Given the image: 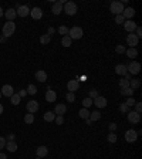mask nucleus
<instances>
[{"label": "nucleus", "instance_id": "nucleus-1", "mask_svg": "<svg viewBox=\"0 0 142 159\" xmlns=\"http://www.w3.org/2000/svg\"><path fill=\"white\" fill-rule=\"evenodd\" d=\"M1 31H3V36H4V37H10V36H13L14 31H16V24H14L13 21H6L4 26H3V29H1Z\"/></svg>", "mask_w": 142, "mask_h": 159}, {"label": "nucleus", "instance_id": "nucleus-2", "mask_svg": "<svg viewBox=\"0 0 142 159\" xmlns=\"http://www.w3.org/2000/svg\"><path fill=\"white\" fill-rule=\"evenodd\" d=\"M124 4L121 3V1H112L111 4H109V11L112 13V14H115V16H119V14H122V11H124Z\"/></svg>", "mask_w": 142, "mask_h": 159}, {"label": "nucleus", "instance_id": "nucleus-3", "mask_svg": "<svg viewBox=\"0 0 142 159\" xmlns=\"http://www.w3.org/2000/svg\"><path fill=\"white\" fill-rule=\"evenodd\" d=\"M82 34H84V30L81 29V27H71L68 29V37L71 40H80L82 37Z\"/></svg>", "mask_w": 142, "mask_h": 159}, {"label": "nucleus", "instance_id": "nucleus-4", "mask_svg": "<svg viewBox=\"0 0 142 159\" xmlns=\"http://www.w3.org/2000/svg\"><path fill=\"white\" fill-rule=\"evenodd\" d=\"M139 71H141V64L138 61H131L127 65V73L131 75H137V74H139Z\"/></svg>", "mask_w": 142, "mask_h": 159}, {"label": "nucleus", "instance_id": "nucleus-5", "mask_svg": "<svg viewBox=\"0 0 142 159\" xmlns=\"http://www.w3.org/2000/svg\"><path fill=\"white\" fill-rule=\"evenodd\" d=\"M77 10H78V7L74 1H66V4L63 6V11H66V14H68V16H74L77 13Z\"/></svg>", "mask_w": 142, "mask_h": 159}, {"label": "nucleus", "instance_id": "nucleus-6", "mask_svg": "<svg viewBox=\"0 0 142 159\" xmlns=\"http://www.w3.org/2000/svg\"><path fill=\"white\" fill-rule=\"evenodd\" d=\"M0 92H1V95H3V97L10 98V97L14 94V88H13L10 84H4V85L1 87V91H0Z\"/></svg>", "mask_w": 142, "mask_h": 159}, {"label": "nucleus", "instance_id": "nucleus-7", "mask_svg": "<svg viewBox=\"0 0 142 159\" xmlns=\"http://www.w3.org/2000/svg\"><path fill=\"white\" fill-rule=\"evenodd\" d=\"M138 43H139V39L134 33L127 36V44L129 45V48H135V45H138Z\"/></svg>", "mask_w": 142, "mask_h": 159}, {"label": "nucleus", "instance_id": "nucleus-8", "mask_svg": "<svg viewBox=\"0 0 142 159\" xmlns=\"http://www.w3.org/2000/svg\"><path fill=\"white\" fill-rule=\"evenodd\" d=\"M138 139V134H137V131H134V129H128L127 132H125V141L127 142H135Z\"/></svg>", "mask_w": 142, "mask_h": 159}, {"label": "nucleus", "instance_id": "nucleus-9", "mask_svg": "<svg viewBox=\"0 0 142 159\" xmlns=\"http://www.w3.org/2000/svg\"><path fill=\"white\" fill-rule=\"evenodd\" d=\"M92 104L97 107V108H105L107 107V98L102 95H98L97 98L92 100Z\"/></svg>", "mask_w": 142, "mask_h": 159}, {"label": "nucleus", "instance_id": "nucleus-10", "mask_svg": "<svg viewBox=\"0 0 142 159\" xmlns=\"http://www.w3.org/2000/svg\"><path fill=\"white\" fill-rule=\"evenodd\" d=\"M26 110L29 111V114H34L38 111V102L34 101V100H31V101H29L27 104H26Z\"/></svg>", "mask_w": 142, "mask_h": 159}, {"label": "nucleus", "instance_id": "nucleus-11", "mask_svg": "<svg viewBox=\"0 0 142 159\" xmlns=\"http://www.w3.org/2000/svg\"><path fill=\"white\" fill-rule=\"evenodd\" d=\"M16 13H17V16H20V17H27L29 14H30V7L29 6H20L19 9H16Z\"/></svg>", "mask_w": 142, "mask_h": 159}, {"label": "nucleus", "instance_id": "nucleus-12", "mask_svg": "<svg viewBox=\"0 0 142 159\" xmlns=\"http://www.w3.org/2000/svg\"><path fill=\"white\" fill-rule=\"evenodd\" d=\"M128 121H129L131 124H138V122L141 121V114H138V112H135V111H129V112H128Z\"/></svg>", "mask_w": 142, "mask_h": 159}, {"label": "nucleus", "instance_id": "nucleus-13", "mask_svg": "<svg viewBox=\"0 0 142 159\" xmlns=\"http://www.w3.org/2000/svg\"><path fill=\"white\" fill-rule=\"evenodd\" d=\"M137 23H134L132 20H127L125 23H124V29H125V31H128V33H134L135 30H137Z\"/></svg>", "mask_w": 142, "mask_h": 159}, {"label": "nucleus", "instance_id": "nucleus-14", "mask_svg": "<svg viewBox=\"0 0 142 159\" xmlns=\"http://www.w3.org/2000/svg\"><path fill=\"white\" fill-rule=\"evenodd\" d=\"M30 14H31V19L40 20V19L43 17V10H41L40 7H33V9L30 10Z\"/></svg>", "mask_w": 142, "mask_h": 159}, {"label": "nucleus", "instance_id": "nucleus-15", "mask_svg": "<svg viewBox=\"0 0 142 159\" xmlns=\"http://www.w3.org/2000/svg\"><path fill=\"white\" fill-rule=\"evenodd\" d=\"M4 16L7 19V21H13L16 17H17V13H16V9H7L4 11Z\"/></svg>", "mask_w": 142, "mask_h": 159}, {"label": "nucleus", "instance_id": "nucleus-16", "mask_svg": "<svg viewBox=\"0 0 142 159\" xmlns=\"http://www.w3.org/2000/svg\"><path fill=\"white\" fill-rule=\"evenodd\" d=\"M67 112V107H66V104H57L56 105V108H54V114L56 115H64Z\"/></svg>", "mask_w": 142, "mask_h": 159}, {"label": "nucleus", "instance_id": "nucleus-17", "mask_svg": "<svg viewBox=\"0 0 142 159\" xmlns=\"http://www.w3.org/2000/svg\"><path fill=\"white\" fill-rule=\"evenodd\" d=\"M122 16H124V19L131 20V19L135 16V10H134L132 7H125V9H124V11H122Z\"/></svg>", "mask_w": 142, "mask_h": 159}, {"label": "nucleus", "instance_id": "nucleus-18", "mask_svg": "<svg viewBox=\"0 0 142 159\" xmlns=\"http://www.w3.org/2000/svg\"><path fill=\"white\" fill-rule=\"evenodd\" d=\"M78 87H80V84H78L77 80H70V81L67 82V88H68L70 92H75V91L78 90Z\"/></svg>", "mask_w": 142, "mask_h": 159}, {"label": "nucleus", "instance_id": "nucleus-19", "mask_svg": "<svg viewBox=\"0 0 142 159\" xmlns=\"http://www.w3.org/2000/svg\"><path fill=\"white\" fill-rule=\"evenodd\" d=\"M51 11H53V14L58 16V14L63 11V4H61L60 1H54V3H53V7H51Z\"/></svg>", "mask_w": 142, "mask_h": 159}, {"label": "nucleus", "instance_id": "nucleus-20", "mask_svg": "<svg viewBox=\"0 0 142 159\" xmlns=\"http://www.w3.org/2000/svg\"><path fill=\"white\" fill-rule=\"evenodd\" d=\"M56 100H57V92L53 91V90H48L46 92V101L47 102H54Z\"/></svg>", "mask_w": 142, "mask_h": 159}, {"label": "nucleus", "instance_id": "nucleus-21", "mask_svg": "<svg viewBox=\"0 0 142 159\" xmlns=\"http://www.w3.org/2000/svg\"><path fill=\"white\" fill-rule=\"evenodd\" d=\"M36 154H37V158H44V156H47V154H48V149H47V146H38L37 149H36Z\"/></svg>", "mask_w": 142, "mask_h": 159}, {"label": "nucleus", "instance_id": "nucleus-22", "mask_svg": "<svg viewBox=\"0 0 142 159\" xmlns=\"http://www.w3.org/2000/svg\"><path fill=\"white\" fill-rule=\"evenodd\" d=\"M36 80H37L38 82H46V81H47V73L43 71V70L37 71V73H36Z\"/></svg>", "mask_w": 142, "mask_h": 159}, {"label": "nucleus", "instance_id": "nucleus-23", "mask_svg": "<svg viewBox=\"0 0 142 159\" xmlns=\"http://www.w3.org/2000/svg\"><path fill=\"white\" fill-rule=\"evenodd\" d=\"M115 73H117L118 75L124 77V75L127 74V65H124V64H118V65L115 67Z\"/></svg>", "mask_w": 142, "mask_h": 159}, {"label": "nucleus", "instance_id": "nucleus-24", "mask_svg": "<svg viewBox=\"0 0 142 159\" xmlns=\"http://www.w3.org/2000/svg\"><path fill=\"white\" fill-rule=\"evenodd\" d=\"M4 148H6L9 152H16V151H17V144H16L14 141H7Z\"/></svg>", "mask_w": 142, "mask_h": 159}, {"label": "nucleus", "instance_id": "nucleus-25", "mask_svg": "<svg viewBox=\"0 0 142 159\" xmlns=\"http://www.w3.org/2000/svg\"><path fill=\"white\" fill-rule=\"evenodd\" d=\"M56 119V114L53 112V111H47L46 114H44V121L46 122H53Z\"/></svg>", "mask_w": 142, "mask_h": 159}, {"label": "nucleus", "instance_id": "nucleus-26", "mask_svg": "<svg viewBox=\"0 0 142 159\" xmlns=\"http://www.w3.org/2000/svg\"><path fill=\"white\" fill-rule=\"evenodd\" d=\"M125 54L128 55V58H135V57L138 55V50H137V48H128V50L125 51Z\"/></svg>", "mask_w": 142, "mask_h": 159}, {"label": "nucleus", "instance_id": "nucleus-27", "mask_svg": "<svg viewBox=\"0 0 142 159\" xmlns=\"http://www.w3.org/2000/svg\"><path fill=\"white\" fill-rule=\"evenodd\" d=\"M90 114H91V112H90L87 108H81V110H80V112H78V115H80L82 119H88V118H90Z\"/></svg>", "mask_w": 142, "mask_h": 159}, {"label": "nucleus", "instance_id": "nucleus-28", "mask_svg": "<svg viewBox=\"0 0 142 159\" xmlns=\"http://www.w3.org/2000/svg\"><path fill=\"white\" fill-rule=\"evenodd\" d=\"M20 100H21V97H20L19 94H16V92L10 97V101H11L13 105H19V104H20Z\"/></svg>", "mask_w": 142, "mask_h": 159}, {"label": "nucleus", "instance_id": "nucleus-29", "mask_svg": "<svg viewBox=\"0 0 142 159\" xmlns=\"http://www.w3.org/2000/svg\"><path fill=\"white\" fill-rule=\"evenodd\" d=\"M141 87V81L139 80H129V88L132 90H137Z\"/></svg>", "mask_w": 142, "mask_h": 159}, {"label": "nucleus", "instance_id": "nucleus-30", "mask_svg": "<svg viewBox=\"0 0 142 159\" xmlns=\"http://www.w3.org/2000/svg\"><path fill=\"white\" fill-rule=\"evenodd\" d=\"M117 139H118V138H117V134H115V132H109L108 136H107V141H108L109 144H115Z\"/></svg>", "mask_w": 142, "mask_h": 159}, {"label": "nucleus", "instance_id": "nucleus-31", "mask_svg": "<svg viewBox=\"0 0 142 159\" xmlns=\"http://www.w3.org/2000/svg\"><path fill=\"white\" fill-rule=\"evenodd\" d=\"M100 118H101V114H100V111H94V112H91V114H90V119H91V122H94V121H98Z\"/></svg>", "mask_w": 142, "mask_h": 159}, {"label": "nucleus", "instance_id": "nucleus-32", "mask_svg": "<svg viewBox=\"0 0 142 159\" xmlns=\"http://www.w3.org/2000/svg\"><path fill=\"white\" fill-rule=\"evenodd\" d=\"M27 94H30V95H34V94H37V87H36L34 84H30L29 87H27Z\"/></svg>", "mask_w": 142, "mask_h": 159}, {"label": "nucleus", "instance_id": "nucleus-33", "mask_svg": "<svg viewBox=\"0 0 142 159\" xmlns=\"http://www.w3.org/2000/svg\"><path fill=\"white\" fill-rule=\"evenodd\" d=\"M24 122H26V124H29V125H31V124L34 122V114H26V117H24Z\"/></svg>", "mask_w": 142, "mask_h": 159}, {"label": "nucleus", "instance_id": "nucleus-34", "mask_svg": "<svg viewBox=\"0 0 142 159\" xmlns=\"http://www.w3.org/2000/svg\"><path fill=\"white\" fill-rule=\"evenodd\" d=\"M121 94L125 95V97H132L134 95V90L132 88H125V90H121Z\"/></svg>", "mask_w": 142, "mask_h": 159}, {"label": "nucleus", "instance_id": "nucleus-35", "mask_svg": "<svg viewBox=\"0 0 142 159\" xmlns=\"http://www.w3.org/2000/svg\"><path fill=\"white\" fill-rule=\"evenodd\" d=\"M71 43H72V40H71L68 36H64V37H63V40H61V44H63L64 47H70Z\"/></svg>", "mask_w": 142, "mask_h": 159}, {"label": "nucleus", "instance_id": "nucleus-36", "mask_svg": "<svg viewBox=\"0 0 142 159\" xmlns=\"http://www.w3.org/2000/svg\"><path fill=\"white\" fill-rule=\"evenodd\" d=\"M58 33L64 37V36H68V27H66V26H60L58 27Z\"/></svg>", "mask_w": 142, "mask_h": 159}, {"label": "nucleus", "instance_id": "nucleus-37", "mask_svg": "<svg viewBox=\"0 0 142 159\" xmlns=\"http://www.w3.org/2000/svg\"><path fill=\"white\" fill-rule=\"evenodd\" d=\"M82 105H84V108H87V110H88V108L92 105V100H91V98H88V97H87V98H84V100H82Z\"/></svg>", "mask_w": 142, "mask_h": 159}, {"label": "nucleus", "instance_id": "nucleus-38", "mask_svg": "<svg viewBox=\"0 0 142 159\" xmlns=\"http://www.w3.org/2000/svg\"><path fill=\"white\" fill-rule=\"evenodd\" d=\"M119 87H121V90H125V88H129V81L125 78H122L119 81Z\"/></svg>", "mask_w": 142, "mask_h": 159}, {"label": "nucleus", "instance_id": "nucleus-39", "mask_svg": "<svg viewBox=\"0 0 142 159\" xmlns=\"http://www.w3.org/2000/svg\"><path fill=\"white\" fill-rule=\"evenodd\" d=\"M50 40H51V37H50V36L43 34V36L40 37V43H41V44H48V43H50Z\"/></svg>", "mask_w": 142, "mask_h": 159}, {"label": "nucleus", "instance_id": "nucleus-40", "mask_svg": "<svg viewBox=\"0 0 142 159\" xmlns=\"http://www.w3.org/2000/svg\"><path fill=\"white\" fill-rule=\"evenodd\" d=\"M127 51V48L124 47V45H121V44H118L117 47H115V53H118V54H124Z\"/></svg>", "mask_w": 142, "mask_h": 159}, {"label": "nucleus", "instance_id": "nucleus-41", "mask_svg": "<svg viewBox=\"0 0 142 159\" xmlns=\"http://www.w3.org/2000/svg\"><path fill=\"white\" fill-rule=\"evenodd\" d=\"M135 102H137V101H135L132 97H128V100H127L124 104H125V105H128V107L131 108V107H134V105H135Z\"/></svg>", "mask_w": 142, "mask_h": 159}, {"label": "nucleus", "instance_id": "nucleus-42", "mask_svg": "<svg viewBox=\"0 0 142 159\" xmlns=\"http://www.w3.org/2000/svg\"><path fill=\"white\" fill-rule=\"evenodd\" d=\"M115 23H117V24H122V23H125V19H124V16H122V14H119V16H115Z\"/></svg>", "mask_w": 142, "mask_h": 159}, {"label": "nucleus", "instance_id": "nucleus-43", "mask_svg": "<svg viewBox=\"0 0 142 159\" xmlns=\"http://www.w3.org/2000/svg\"><path fill=\"white\" fill-rule=\"evenodd\" d=\"M119 111H121V112L128 114V112H129V107H128V105H125V104H121V105H119Z\"/></svg>", "mask_w": 142, "mask_h": 159}, {"label": "nucleus", "instance_id": "nucleus-44", "mask_svg": "<svg viewBox=\"0 0 142 159\" xmlns=\"http://www.w3.org/2000/svg\"><path fill=\"white\" fill-rule=\"evenodd\" d=\"M54 122H56L57 125H63V124H64V117L57 115V117H56V119H54Z\"/></svg>", "mask_w": 142, "mask_h": 159}, {"label": "nucleus", "instance_id": "nucleus-45", "mask_svg": "<svg viewBox=\"0 0 142 159\" xmlns=\"http://www.w3.org/2000/svg\"><path fill=\"white\" fill-rule=\"evenodd\" d=\"M66 98H67L68 102H74V101H75V95H74V92H68V94L66 95Z\"/></svg>", "mask_w": 142, "mask_h": 159}, {"label": "nucleus", "instance_id": "nucleus-46", "mask_svg": "<svg viewBox=\"0 0 142 159\" xmlns=\"http://www.w3.org/2000/svg\"><path fill=\"white\" fill-rule=\"evenodd\" d=\"M98 95H100V94H98V91H97V90H91V91H90V97H88V98L94 100V98H97Z\"/></svg>", "mask_w": 142, "mask_h": 159}, {"label": "nucleus", "instance_id": "nucleus-47", "mask_svg": "<svg viewBox=\"0 0 142 159\" xmlns=\"http://www.w3.org/2000/svg\"><path fill=\"white\" fill-rule=\"evenodd\" d=\"M135 112H138V114H141L142 112V104L141 102H135Z\"/></svg>", "mask_w": 142, "mask_h": 159}, {"label": "nucleus", "instance_id": "nucleus-48", "mask_svg": "<svg viewBox=\"0 0 142 159\" xmlns=\"http://www.w3.org/2000/svg\"><path fill=\"white\" fill-rule=\"evenodd\" d=\"M108 129H109V132H114V131L117 129V124H114V122L108 124Z\"/></svg>", "mask_w": 142, "mask_h": 159}, {"label": "nucleus", "instance_id": "nucleus-49", "mask_svg": "<svg viewBox=\"0 0 142 159\" xmlns=\"http://www.w3.org/2000/svg\"><path fill=\"white\" fill-rule=\"evenodd\" d=\"M135 33H137L135 36H137L138 39H141V37H142V29H141V27H137V30H135Z\"/></svg>", "mask_w": 142, "mask_h": 159}, {"label": "nucleus", "instance_id": "nucleus-50", "mask_svg": "<svg viewBox=\"0 0 142 159\" xmlns=\"http://www.w3.org/2000/svg\"><path fill=\"white\" fill-rule=\"evenodd\" d=\"M6 142H7V141H6L4 138H1V136H0V149H3V148L6 146Z\"/></svg>", "mask_w": 142, "mask_h": 159}, {"label": "nucleus", "instance_id": "nucleus-51", "mask_svg": "<svg viewBox=\"0 0 142 159\" xmlns=\"http://www.w3.org/2000/svg\"><path fill=\"white\" fill-rule=\"evenodd\" d=\"M54 27H48V30H47V36H50L51 37V34H54Z\"/></svg>", "mask_w": 142, "mask_h": 159}, {"label": "nucleus", "instance_id": "nucleus-52", "mask_svg": "<svg viewBox=\"0 0 142 159\" xmlns=\"http://www.w3.org/2000/svg\"><path fill=\"white\" fill-rule=\"evenodd\" d=\"M19 95H20V97L23 98V97H26V95H27V91H26V90H20V92H19Z\"/></svg>", "mask_w": 142, "mask_h": 159}, {"label": "nucleus", "instance_id": "nucleus-53", "mask_svg": "<svg viewBox=\"0 0 142 159\" xmlns=\"http://www.w3.org/2000/svg\"><path fill=\"white\" fill-rule=\"evenodd\" d=\"M9 141H14V135H13V134L9 135Z\"/></svg>", "mask_w": 142, "mask_h": 159}, {"label": "nucleus", "instance_id": "nucleus-54", "mask_svg": "<svg viewBox=\"0 0 142 159\" xmlns=\"http://www.w3.org/2000/svg\"><path fill=\"white\" fill-rule=\"evenodd\" d=\"M85 124H87V125H91V124H92V122H91V119L88 118V119H85Z\"/></svg>", "mask_w": 142, "mask_h": 159}, {"label": "nucleus", "instance_id": "nucleus-55", "mask_svg": "<svg viewBox=\"0 0 142 159\" xmlns=\"http://www.w3.org/2000/svg\"><path fill=\"white\" fill-rule=\"evenodd\" d=\"M4 41H6V37H4V36H1V37H0V43H4Z\"/></svg>", "mask_w": 142, "mask_h": 159}, {"label": "nucleus", "instance_id": "nucleus-56", "mask_svg": "<svg viewBox=\"0 0 142 159\" xmlns=\"http://www.w3.org/2000/svg\"><path fill=\"white\" fill-rule=\"evenodd\" d=\"M0 159H7V156L4 154H0Z\"/></svg>", "mask_w": 142, "mask_h": 159}, {"label": "nucleus", "instance_id": "nucleus-57", "mask_svg": "<svg viewBox=\"0 0 142 159\" xmlns=\"http://www.w3.org/2000/svg\"><path fill=\"white\" fill-rule=\"evenodd\" d=\"M3 16H4V11H3V9L0 7V17H3Z\"/></svg>", "mask_w": 142, "mask_h": 159}, {"label": "nucleus", "instance_id": "nucleus-58", "mask_svg": "<svg viewBox=\"0 0 142 159\" xmlns=\"http://www.w3.org/2000/svg\"><path fill=\"white\" fill-rule=\"evenodd\" d=\"M3 111H4V108H3V105H1V104H0V115H1V114H3Z\"/></svg>", "mask_w": 142, "mask_h": 159}, {"label": "nucleus", "instance_id": "nucleus-59", "mask_svg": "<svg viewBox=\"0 0 142 159\" xmlns=\"http://www.w3.org/2000/svg\"><path fill=\"white\" fill-rule=\"evenodd\" d=\"M1 97H3V95H1V92H0V98H1Z\"/></svg>", "mask_w": 142, "mask_h": 159}, {"label": "nucleus", "instance_id": "nucleus-60", "mask_svg": "<svg viewBox=\"0 0 142 159\" xmlns=\"http://www.w3.org/2000/svg\"><path fill=\"white\" fill-rule=\"evenodd\" d=\"M37 159H41V158H37Z\"/></svg>", "mask_w": 142, "mask_h": 159}]
</instances>
